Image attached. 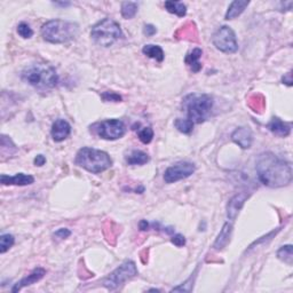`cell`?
Wrapping results in <instances>:
<instances>
[{
  "instance_id": "cell-8",
  "label": "cell",
  "mask_w": 293,
  "mask_h": 293,
  "mask_svg": "<svg viewBox=\"0 0 293 293\" xmlns=\"http://www.w3.org/2000/svg\"><path fill=\"white\" fill-rule=\"evenodd\" d=\"M212 41L217 50L223 53L232 54L238 51V43L234 30L228 25H223L218 29L213 35Z\"/></svg>"
},
{
  "instance_id": "cell-24",
  "label": "cell",
  "mask_w": 293,
  "mask_h": 293,
  "mask_svg": "<svg viewBox=\"0 0 293 293\" xmlns=\"http://www.w3.org/2000/svg\"><path fill=\"white\" fill-rule=\"evenodd\" d=\"M138 13V3L134 1H124L122 3V16L126 20L133 18Z\"/></svg>"
},
{
  "instance_id": "cell-17",
  "label": "cell",
  "mask_w": 293,
  "mask_h": 293,
  "mask_svg": "<svg viewBox=\"0 0 293 293\" xmlns=\"http://www.w3.org/2000/svg\"><path fill=\"white\" fill-rule=\"evenodd\" d=\"M202 55H203V51L198 47L194 48L193 51L189 52V53L186 55V59H185L186 65L189 67V69L195 73H200L202 69V63H201Z\"/></svg>"
},
{
  "instance_id": "cell-20",
  "label": "cell",
  "mask_w": 293,
  "mask_h": 293,
  "mask_svg": "<svg viewBox=\"0 0 293 293\" xmlns=\"http://www.w3.org/2000/svg\"><path fill=\"white\" fill-rule=\"evenodd\" d=\"M125 159L129 165H145L149 161V156L141 150H132L127 153Z\"/></svg>"
},
{
  "instance_id": "cell-31",
  "label": "cell",
  "mask_w": 293,
  "mask_h": 293,
  "mask_svg": "<svg viewBox=\"0 0 293 293\" xmlns=\"http://www.w3.org/2000/svg\"><path fill=\"white\" fill-rule=\"evenodd\" d=\"M70 235H71V231L69 230V229H67V228H60V229H58V230H56L54 232L55 237L61 238V239H66V238L69 237Z\"/></svg>"
},
{
  "instance_id": "cell-21",
  "label": "cell",
  "mask_w": 293,
  "mask_h": 293,
  "mask_svg": "<svg viewBox=\"0 0 293 293\" xmlns=\"http://www.w3.org/2000/svg\"><path fill=\"white\" fill-rule=\"evenodd\" d=\"M142 53L148 56V58L156 60V61L158 62H163L165 58L163 48L158 46V45H146V46L142 48Z\"/></svg>"
},
{
  "instance_id": "cell-22",
  "label": "cell",
  "mask_w": 293,
  "mask_h": 293,
  "mask_svg": "<svg viewBox=\"0 0 293 293\" xmlns=\"http://www.w3.org/2000/svg\"><path fill=\"white\" fill-rule=\"evenodd\" d=\"M164 6L168 13L175 14L179 17L186 16L187 6L182 1H165Z\"/></svg>"
},
{
  "instance_id": "cell-35",
  "label": "cell",
  "mask_w": 293,
  "mask_h": 293,
  "mask_svg": "<svg viewBox=\"0 0 293 293\" xmlns=\"http://www.w3.org/2000/svg\"><path fill=\"white\" fill-rule=\"evenodd\" d=\"M139 227H140V229L142 231H146V230H148V229H149L150 224L148 223V221H146V220H141L140 223H139Z\"/></svg>"
},
{
  "instance_id": "cell-11",
  "label": "cell",
  "mask_w": 293,
  "mask_h": 293,
  "mask_svg": "<svg viewBox=\"0 0 293 293\" xmlns=\"http://www.w3.org/2000/svg\"><path fill=\"white\" fill-rule=\"evenodd\" d=\"M250 195L246 193H239L236 194L234 197H231L228 202L227 205V217L229 220L234 221L236 218H237L238 213L242 208L245 204L247 198H249Z\"/></svg>"
},
{
  "instance_id": "cell-3",
  "label": "cell",
  "mask_w": 293,
  "mask_h": 293,
  "mask_svg": "<svg viewBox=\"0 0 293 293\" xmlns=\"http://www.w3.org/2000/svg\"><path fill=\"white\" fill-rule=\"evenodd\" d=\"M182 107L187 118L194 124H202L211 116L213 109V97L209 94L191 93L183 99Z\"/></svg>"
},
{
  "instance_id": "cell-9",
  "label": "cell",
  "mask_w": 293,
  "mask_h": 293,
  "mask_svg": "<svg viewBox=\"0 0 293 293\" xmlns=\"http://www.w3.org/2000/svg\"><path fill=\"white\" fill-rule=\"evenodd\" d=\"M93 131L101 139L104 140H117L123 138L126 133V126L123 120L119 119H106L103 122L93 125Z\"/></svg>"
},
{
  "instance_id": "cell-10",
  "label": "cell",
  "mask_w": 293,
  "mask_h": 293,
  "mask_svg": "<svg viewBox=\"0 0 293 293\" xmlns=\"http://www.w3.org/2000/svg\"><path fill=\"white\" fill-rule=\"evenodd\" d=\"M195 171H196L195 164L190 163V161H180V163H176L166 168L164 173V180L166 183L178 182L180 180L189 178L190 175L195 173Z\"/></svg>"
},
{
  "instance_id": "cell-7",
  "label": "cell",
  "mask_w": 293,
  "mask_h": 293,
  "mask_svg": "<svg viewBox=\"0 0 293 293\" xmlns=\"http://www.w3.org/2000/svg\"><path fill=\"white\" fill-rule=\"evenodd\" d=\"M138 275L137 265L133 261H126L115 269L106 280L103 281V287L108 290H116L126 281L133 279Z\"/></svg>"
},
{
  "instance_id": "cell-32",
  "label": "cell",
  "mask_w": 293,
  "mask_h": 293,
  "mask_svg": "<svg viewBox=\"0 0 293 293\" xmlns=\"http://www.w3.org/2000/svg\"><path fill=\"white\" fill-rule=\"evenodd\" d=\"M157 32V29L152 24H146L144 28V33L146 36H153Z\"/></svg>"
},
{
  "instance_id": "cell-23",
  "label": "cell",
  "mask_w": 293,
  "mask_h": 293,
  "mask_svg": "<svg viewBox=\"0 0 293 293\" xmlns=\"http://www.w3.org/2000/svg\"><path fill=\"white\" fill-rule=\"evenodd\" d=\"M194 125L195 124L191 122L190 119L188 118H178L174 122V126L175 129L179 131V132H181L183 134H190L193 132L194 130Z\"/></svg>"
},
{
  "instance_id": "cell-5",
  "label": "cell",
  "mask_w": 293,
  "mask_h": 293,
  "mask_svg": "<svg viewBox=\"0 0 293 293\" xmlns=\"http://www.w3.org/2000/svg\"><path fill=\"white\" fill-rule=\"evenodd\" d=\"M74 163L94 174H99L112 166V159L106 151L88 146L81 148L77 152Z\"/></svg>"
},
{
  "instance_id": "cell-27",
  "label": "cell",
  "mask_w": 293,
  "mask_h": 293,
  "mask_svg": "<svg viewBox=\"0 0 293 293\" xmlns=\"http://www.w3.org/2000/svg\"><path fill=\"white\" fill-rule=\"evenodd\" d=\"M138 135H139V139H140V141L142 142V144L148 145L152 141V139H153V131H152L151 127H144V129H142L140 132L138 133Z\"/></svg>"
},
{
  "instance_id": "cell-25",
  "label": "cell",
  "mask_w": 293,
  "mask_h": 293,
  "mask_svg": "<svg viewBox=\"0 0 293 293\" xmlns=\"http://www.w3.org/2000/svg\"><path fill=\"white\" fill-rule=\"evenodd\" d=\"M277 257H279L280 260L284 261L285 264L288 265H292V259H293V254H292V245H285L282 246L281 249L277 251Z\"/></svg>"
},
{
  "instance_id": "cell-16",
  "label": "cell",
  "mask_w": 293,
  "mask_h": 293,
  "mask_svg": "<svg viewBox=\"0 0 293 293\" xmlns=\"http://www.w3.org/2000/svg\"><path fill=\"white\" fill-rule=\"evenodd\" d=\"M267 127L274 135L280 138H285L291 133V124L283 122L279 117H273Z\"/></svg>"
},
{
  "instance_id": "cell-36",
  "label": "cell",
  "mask_w": 293,
  "mask_h": 293,
  "mask_svg": "<svg viewBox=\"0 0 293 293\" xmlns=\"http://www.w3.org/2000/svg\"><path fill=\"white\" fill-rule=\"evenodd\" d=\"M55 5H60V6H69L70 2H55Z\"/></svg>"
},
{
  "instance_id": "cell-6",
  "label": "cell",
  "mask_w": 293,
  "mask_h": 293,
  "mask_svg": "<svg viewBox=\"0 0 293 293\" xmlns=\"http://www.w3.org/2000/svg\"><path fill=\"white\" fill-rule=\"evenodd\" d=\"M91 37L97 45L102 47H110L116 41L123 37L120 25L112 18L106 17L94 25L91 31Z\"/></svg>"
},
{
  "instance_id": "cell-4",
  "label": "cell",
  "mask_w": 293,
  "mask_h": 293,
  "mask_svg": "<svg viewBox=\"0 0 293 293\" xmlns=\"http://www.w3.org/2000/svg\"><path fill=\"white\" fill-rule=\"evenodd\" d=\"M41 36L51 44H65L76 38L79 33L77 23L63 20H51L41 27Z\"/></svg>"
},
{
  "instance_id": "cell-15",
  "label": "cell",
  "mask_w": 293,
  "mask_h": 293,
  "mask_svg": "<svg viewBox=\"0 0 293 293\" xmlns=\"http://www.w3.org/2000/svg\"><path fill=\"white\" fill-rule=\"evenodd\" d=\"M45 274H46L45 269L40 268V267L33 269L32 273H30L27 277L22 279L20 282H17V283L14 285L12 289V292H17L25 287H29V285L36 283V282H39L45 276Z\"/></svg>"
},
{
  "instance_id": "cell-12",
  "label": "cell",
  "mask_w": 293,
  "mask_h": 293,
  "mask_svg": "<svg viewBox=\"0 0 293 293\" xmlns=\"http://www.w3.org/2000/svg\"><path fill=\"white\" fill-rule=\"evenodd\" d=\"M231 140L242 149H249L253 142L252 131L249 127H238L232 132Z\"/></svg>"
},
{
  "instance_id": "cell-18",
  "label": "cell",
  "mask_w": 293,
  "mask_h": 293,
  "mask_svg": "<svg viewBox=\"0 0 293 293\" xmlns=\"http://www.w3.org/2000/svg\"><path fill=\"white\" fill-rule=\"evenodd\" d=\"M231 231H232V224L229 223V222L224 223L222 229H221L220 232H219V235H218L216 242H214V244H213L214 250L221 251L223 249V247L227 246L229 240H230Z\"/></svg>"
},
{
  "instance_id": "cell-2",
  "label": "cell",
  "mask_w": 293,
  "mask_h": 293,
  "mask_svg": "<svg viewBox=\"0 0 293 293\" xmlns=\"http://www.w3.org/2000/svg\"><path fill=\"white\" fill-rule=\"evenodd\" d=\"M22 79L32 87L40 91L54 88L59 84V76L56 70L50 65L45 63H37L32 65L22 71Z\"/></svg>"
},
{
  "instance_id": "cell-30",
  "label": "cell",
  "mask_w": 293,
  "mask_h": 293,
  "mask_svg": "<svg viewBox=\"0 0 293 293\" xmlns=\"http://www.w3.org/2000/svg\"><path fill=\"white\" fill-rule=\"evenodd\" d=\"M171 242L173 243L175 246L181 247L186 244V238H185V236H182L181 234H176L173 236V237H172Z\"/></svg>"
},
{
  "instance_id": "cell-13",
  "label": "cell",
  "mask_w": 293,
  "mask_h": 293,
  "mask_svg": "<svg viewBox=\"0 0 293 293\" xmlns=\"http://www.w3.org/2000/svg\"><path fill=\"white\" fill-rule=\"evenodd\" d=\"M71 133V125L65 119L55 120L52 126V138L55 142H62L69 137Z\"/></svg>"
},
{
  "instance_id": "cell-28",
  "label": "cell",
  "mask_w": 293,
  "mask_h": 293,
  "mask_svg": "<svg viewBox=\"0 0 293 293\" xmlns=\"http://www.w3.org/2000/svg\"><path fill=\"white\" fill-rule=\"evenodd\" d=\"M17 33L22 37V38L29 39L33 36V30L30 28L29 24L24 23V22H22V23H20L17 25Z\"/></svg>"
},
{
  "instance_id": "cell-1",
  "label": "cell",
  "mask_w": 293,
  "mask_h": 293,
  "mask_svg": "<svg viewBox=\"0 0 293 293\" xmlns=\"http://www.w3.org/2000/svg\"><path fill=\"white\" fill-rule=\"evenodd\" d=\"M255 170L261 183L269 188H281L292 181V167L289 161L273 152H262L255 161Z\"/></svg>"
},
{
  "instance_id": "cell-14",
  "label": "cell",
  "mask_w": 293,
  "mask_h": 293,
  "mask_svg": "<svg viewBox=\"0 0 293 293\" xmlns=\"http://www.w3.org/2000/svg\"><path fill=\"white\" fill-rule=\"evenodd\" d=\"M0 181H1L2 186H29L35 182V178L32 175L24 173H17L14 176L2 174L0 176Z\"/></svg>"
},
{
  "instance_id": "cell-19",
  "label": "cell",
  "mask_w": 293,
  "mask_h": 293,
  "mask_svg": "<svg viewBox=\"0 0 293 293\" xmlns=\"http://www.w3.org/2000/svg\"><path fill=\"white\" fill-rule=\"evenodd\" d=\"M249 5L250 1H239V0H235V1H232L230 5H229L224 18H226V20H234V18L239 16Z\"/></svg>"
},
{
  "instance_id": "cell-34",
  "label": "cell",
  "mask_w": 293,
  "mask_h": 293,
  "mask_svg": "<svg viewBox=\"0 0 293 293\" xmlns=\"http://www.w3.org/2000/svg\"><path fill=\"white\" fill-rule=\"evenodd\" d=\"M282 82L288 86H292V73L291 71L290 73H288L287 74H284V77L282 78Z\"/></svg>"
},
{
  "instance_id": "cell-29",
  "label": "cell",
  "mask_w": 293,
  "mask_h": 293,
  "mask_svg": "<svg viewBox=\"0 0 293 293\" xmlns=\"http://www.w3.org/2000/svg\"><path fill=\"white\" fill-rule=\"evenodd\" d=\"M101 96H102L103 101H106V102H120L122 101V96L112 91L104 92Z\"/></svg>"
},
{
  "instance_id": "cell-33",
  "label": "cell",
  "mask_w": 293,
  "mask_h": 293,
  "mask_svg": "<svg viewBox=\"0 0 293 293\" xmlns=\"http://www.w3.org/2000/svg\"><path fill=\"white\" fill-rule=\"evenodd\" d=\"M33 163H35L36 166H43V165L46 163V158H45V156L43 155H38L35 158V160H33Z\"/></svg>"
},
{
  "instance_id": "cell-26",
  "label": "cell",
  "mask_w": 293,
  "mask_h": 293,
  "mask_svg": "<svg viewBox=\"0 0 293 293\" xmlns=\"http://www.w3.org/2000/svg\"><path fill=\"white\" fill-rule=\"evenodd\" d=\"M15 238L10 234H3L0 237V253H6L14 245Z\"/></svg>"
}]
</instances>
